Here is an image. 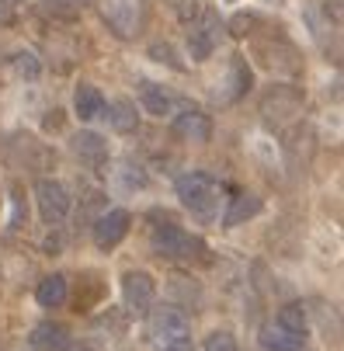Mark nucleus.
I'll return each instance as SVG.
<instances>
[{
	"mask_svg": "<svg viewBox=\"0 0 344 351\" xmlns=\"http://www.w3.org/2000/svg\"><path fill=\"white\" fill-rule=\"evenodd\" d=\"M177 198H181V206L195 216V219H202L209 223L216 216V206H219V184L202 174V171H191V174H181L177 178Z\"/></svg>",
	"mask_w": 344,
	"mask_h": 351,
	"instance_id": "f257e3e1",
	"label": "nucleus"
},
{
	"mask_svg": "<svg viewBox=\"0 0 344 351\" xmlns=\"http://www.w3.org/2000/svg\"><path fill=\"white\" fill-rule=\"evenodd\" d=\"M129 226H132V216L125 209H112V213H105L101 219L94 223V243L101 247V250H108V247H115V243L125 240Z\"/></svg>",
	"mask_w": 344,
	"mask_h": 351,
	"instance_id": "0eeeda50",
	"label": "nucleus"
},
{
	"mask_svg": "<svg viewBox=\"0 0 344 351\" xmlns=\"http://www.w3.org/2000/svg\"><path fill=\"white\" fill-rule=\"evenodd\" d=\"M278 327H285V330H292V334H303V337H306V313H303V306H299V303L282 306V310H278Z\"/></svg>",
	"mask_w": 344,
	"mask_h": 351,
	"instance_id": "aec40b11",
	"label": "nucleus"
},
{
	"mask_svg": "<svg viewBox=\"0 0 344 351\" xmlns=\"http://www.w3.org/2000/svg\"><path fill=\"white\" fill-rule=\"evenodd\" d=\"M0 4H18V0H0Z\"/></svg>",
	"mask_w": 344,
	"mask_h": 351,
	"instance_id": "393cba45",
	"label": "nucleus"
},
{
	"mask_svg": "<svg viewBox=\"0 0 344 351\" xmlns=\"http://www.w3.org/2000/svg\"><path fill=\"white\" fill-rule=\"evenodd\" d=\"M32 348L35 351H66L70 348V334L60 324H38L32 330Z\"/></svg>",
	"mask_w": 344,
	"mask_h": 351,
	"instance_id": "ddd939ff",
	"label": "nucleus"
},
{
	"mask_svg": "<svg viewBox=\"0 0 344 351\" xmlns=\"http://www.w3.org/2000/svg\"><path fill=\"white\" fill-rule=\"evenodd\" d=\"M139 105H143V112H150V115L164 119V115L174 112V97H171V90H164L160 84L143 80V87H139Z\"/></svg>",
	"mask_w": 344,
	"mask_h": 351,
	"instance_id": "f8f14e48",
	"label": "nucleus"
},
{
	"mask_svg": "<svg viewBox=\"0 0 344 351\" xmlns=\"http://www.w3.org/2000/svg\"><path fill=\"white\" fill-rule=\"evenodd\" d=\"M108 122H112L115 132H136L139 112H136V105L129 101V97H119V101L108 105Z\"/></svg>",
	"mask_w": 344,
	"mask_h": 351,
	"instance_id": "f3484780",
	"label": "nucleus"
},
{
	"mask_svg": "<svg viewBox=\"0 0 344 351\" xmlns=\"http://www.w3.org/2000/svg\"><path fill=\"white\" fill-rule=\"evenodd\" d=\"M164 351H195V348H191V341L184 337V341H171V344H167Z\"/></svg>",
	"mask_w": 344,
	"mask_h": 351,
	"instance_id": "b1692460",
	"label": "nucleus"
},
{
	"mask_svg": "<svg viewBox=\"0 0 344 351\" xmlns=\"http://www.w3.org/2000/svg\"><path fill=\"white\" fill-rule=\"evenodd\" d=\"M73 112H77L80 122H90L97 115H105V94L94 84H80L77 94H73Z\"/></svg>",
	"mask_w": 344,
	"mask_h": 351,
	"instance_id": "9b49d317",
	"label": "nucleus"
},
{
	"mask_svg": "<svg viewBox=\"0 0 344 351\" xmlns=\"http://www.w3.org/2000/svg\"><path fill=\"white\" fill-rule=\"evenodd\" d=\"M219 38H223V25H219V18L212 11H206L199 21L191 25V32H188V56L195 63H206L216 53Z\"/></svg>",
	"mask_w": 344,
	"mask_h": 351,
	"instance_id": "20e7f679",
	"label": "nucleus"
},
{
	"mask_svg": "<svg viewBox=\"0 0 344 351\" xmlns=\"http://www.w3.org/2000/svg\"><path fill=\"white\" fill-rule=\"evenodd\" d=\"M174 136H181V139H191V143H206V139H212V122H209V115H202V112H181L177 119H174Z\"/></svg>",
	"mask_w": 344,
	"mask_h": 351,
	"instance_id": "9d476101",
	"label": "nucleus"
},
{
	"mask_svg": "<svg viewBox=\"0 0 344 351\" xmlns=\"http://www.w3.org/2000/svg\"><path fill=\"white\" fill-rule=\"evenodd\" d=\"M35 202H38V213H42V219H45L49 226H60V223L70 216V195H66V188H63L60 181H53V178H42V181L35 184Z\"/></svg>",
	"mask_w": 344,
	"mask_h": 351,
	"instance_id": "39448f33",
	"label": "nucleus"
},
{
	"mask_svg": "<svg viewBox=\"0 0 344 351\" xmlns=\"http://www.w3.org/2000/svg\"><path fill=\"white\" fill-rule=\"evenodd\" d=\"M97 11H101V18L108 21V28L119 38H132L143 28V18H146L143 0H97Z\"/></svg>",
	"mask_w": 344,
	"mask_h": 351,
	"instance_id": "7ed1b4c3",
	"label": "nucleus"
},
{
	"mask_svg": "<svg viewBox=\"0 0 344 351\" xmlns=\"http://www.w3.org/2000/svg\"><path fill=\"white\" fill-rule=\"evenodd\" d=\"M35 299H38V306H63L66 303V278L63 275H45L35 289Z\"/></svg>",
	"mask_w": 344,
	"mask_h": 351,
	"instance_id": "dca6fc26",
	"label": "nucleus"
},
{
	"mask_svg": "<svg viewBox=\"0 0 344 351\" xmlns=\"http://www.w3.org/2000/svg\"><path fill=\"white\" fill-rule=\"evenodd\" d=\"M206 351H236V341H233V334H226V330H212V334L206 337Z\"/></svg>",
	"mask_w": 344,
	"mask_h": 351,
	"instance_id": "4be33fe9",
	"label": "nucleus"
},
{
	"mask_svg": "<svg viewBox=\"0 0 344 351\" xmlns=\"http://www.w3.org/2000/svg\"><path fill=\"white\" fill-rule=\"evenodd\" d=\"M14 73L25 77V80H35L38 77V60L32 53H14Z\"/></svg>",
	"mask_w": 344,
	"mask_h": 351,
	"instance_id": "412c9836",
	"label": "nucleus"
},
{
	"mask_svg": "<svg viewBox=\"0 0 344 351\" xmlns=\"http://www.w3.org/2000/svg\"><path fill=\"white\" fill-rule=\"evenodd\" d=\"M150 327H153V334L160 337V341H184L188 337V317L181 313V310H174V306H160L153 317H150Z\"/></svg>",
	"mask_w": 344,
	"mask_h": 351,
	"instance_id": "6e6552de",
	"label": "nucleus"
},
{
	"mask_svg": "<svg viewBox=\"0 0 344 351\" xmlns=\"http://www.w3.org/2000/svg\"><path fill=\"white\" fill-rule=\"evenodd\" d=\"M251 87V66L243 56H233L230 60V70L223 77V87H216V97L219 101H236V97Z\"/></svg>",
	"mask_w": 344,
	"mask_h": 351,
	"instance_id": "1a4fd4ad",
	"label": "nucleus"
},
{
	"mask_svg": "<svg viewBox=\"0 0 344 351\" xmlns=\"http://www.w3.org/2000/svg\"><path fill=\"white\" fill-rule=\"evenodd\" d=\"M84 11V0H42V14L56 21H73Z\"/></svg>",
	"mask_w": 344,
	"mask_h": 351,
	"instance_id": "6ab92c4d",
	"label": "nucleus"
},
{
	"mask_svg": "<svg viewBox=\"0 0 344 351\" xmlns=\"http://www.w3.org/2000/svg\"><path fill=\"white\" fill-rule=\"evenodd\" d=\"M254 25H258V18H254V14H236V18L230 21V35L243 38V35H251V32H254Z\"/></svg>",
	"mask_w": 344,
	"mask_h": 351,
	"instance_id": "5701e85b",
	"label": "nucleus"
},
{
	"mask_svg": "<svg viewBox=\"0 0 344 351\" xmlns=\"http://www.w3.org/2000/svg\"><path fill=\"white\" fill-rule=\"evenodd\" d=\"M261 209H265L261 195L243 191V195H236V198H233V206H230V213H226V226H240V223H247V219H254Z\"/></svg>",
	"mask_w": 344,
	"mask_h": 351,
	"instance_id": "2eb2a0df",
	"label": "nucleus"
},
{
	"mask_svg": "<svg viewBox=\"0 0 344 351\" xmlns=\"http://www.w3.org/2000/svg\"><path fill=\"white\" fill-rule=\"evenodd\" d=\"M73 149L80 157H90V160H105L108 157V146H105V139L97 132H77L73 136Z\"/></svg>",
	"mask_w": 344,
	"mask_h": 351,
	"instance_id": "a211bd4d",
	"label": "nucleus"
},
{
	"mask_svg": "<svg viewBox=\"0 0 344 351\" xmlns=\"http://www.w3.org/2000/svg\"><path fill=\"white\" fill-rule=\"evenodd\" d=\"M261 348L265 351H303V344H306V337L303 334H292V330H285V327H265L261 330Z\"/></svg>",
	"mask_w": 344,
	"mask_h": 351,
	"instance_id": "4468645a",
	"label": "nucleus"
},
{
	"mask_svg": "<svg viewBox=\"0 0 344 351\" xmlns=\"http://www.w3.org/2000/svg\"><path fill=\"white\" fill-rule=\"evenodd\" d=\"M153 250L160 258H174V261H191V258H199L202 250H206V243L199 240V237H191V233H184L171 216H164V223H157L153 226Z\"/></svg>",
	"mask_w": 344,
	"mask_h": 351,
	"instance_id": "f03ea898",
	"label": "nucleus"
},
{
	"mask_svg": "<svg viewBox=\"0 0 344 351\" xmlns=\"http://www.w3.org/2000/svg\"><path fill=\"white\" fill-rule=\"evenodd\" d=\"M268 4H282V0H268Z\"/></svg>",
	"mask_w": 344,
	"mask_h": 351,
	"instance_id": "a878e982",
	"label": "nucleus"
},
{
	"mask_svg": "<svg viewBox=\"0 0 344 351\" xmlns=\"http://www.w3.org/2000/svg\"><path fill=\"white\" fill-rule=\"evenodd\" d=\"M122 295H125V306L132 313H146L157 299V282L146 271H125L122 275Z\"/></svg>",
	"mask_w": 344,
	"mask_h": 351,
	"instance_id": "423d86ee",
	"label": "nucleus"
}]
</instances>
